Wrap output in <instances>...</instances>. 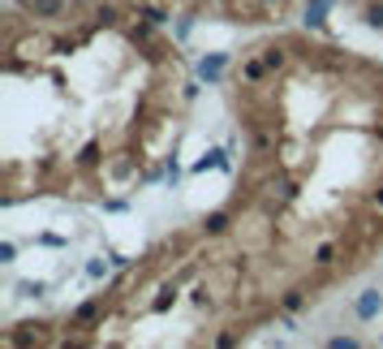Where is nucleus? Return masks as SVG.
Instances as JSON below:
<instances>
[{"mask_svg":"<svg viewBox=\"0 0 383 349\" xmlns=\"http://www.w3.org/2000/svg\"><path fill=\"white\" fill-rule=\"evenodd\" d=\"M224 69H229V52H211V56H202V60H198V82L216 87L220 78H224Z\"/></svg>","mask_w":383,"mask_h":349,"instance_id":"obj_1","label":"nucleus"},{"mask_svg":"<svg viewBox=\"0 0 383 349\" xmlns=\"http://www.w3.org/2000/svg\"><path fill=\"white\" fill-rule=\"evenodd\" d=\"M379 311H383V293H379V289H362V293H358V302H353V315L366 324V319H375Z\"/></svg>","mask_w":383,"mask_h":349,"instance_id":"obj_2","label":"nucleus"},{"mask_svg":"<svg viewBox=\"0 0 383 349\" xmlns=\"http://www.w3.org/2000/svg\"><path fill=\"white\" fill-rule=\"evenodd\" d=\"M327 9H332V5H323V0H306L301 26H306V30H323V26H327Z\"/></svg>","mask_w":383,"mask_h":349,"instance_id":"obj_3","label":"nucleus"},{"mask_svg":"<svg viewBox=\"0 0 383 349\" xmlns=\"http://www.w3.org/2000/svg\"><path fill=\"white\" fill-rule=\"evenodd\" d=\"M30 13H39V18H56L60 9H65V0H26Z\"/></svg>","mask_w":383,"mask_h":349,"instance_id":"obj_4","label":"nucleus"},{"mask_svg":"<svg viewBox=\"0 0 383 349\" xmlns=\"http://www.w3.org/2000/svg\"><path fill=\"white\" fill-rule=\"evenodd\" d=\"M207 168H224V172H229V155H224V151H207L202 160L194 164V172H207Z\"/></svg>","mask_w":383,"mask_h":349,"instance_id":"obj_5","label":"nucleus"},{"mask_svg":"<svg viewBox=\"0 0 383 349\" xmlns=\"http://www.w3.org/2000/svg\"><path fill=\"white\" fill-rule=\"evenodd\" d=\"M108 272H113V259H91V263H86V276H91V280H104Z\"/></svg>","mask_w":383,"mask_h":349,"instance_id":"obj_6","label":"nucleus"},{"mask_svg":"<svg viewBox=\"0 0 383 349\" xmlns=\"http://www.w3.org/2000/svg\"><path fill=\"white\" fill-rule=\"evenodd\" d=\"M366 26L383 30V0H375V5H366Z\"/></svg>","mask_w":383,"mask_h":349,"instance_id":"obj_7","label":"nucleus"},{"mask_svg":"<svg viewBox=\"0 0 383 349\" xmlns=\"http://www.w3.org/2000/svg\"><path fill=\"white\" fill-rule=\"evenodd\" d=\"M202 229H207V233H224V229H229V216H224V212H211Z\"/></svg>","mask_w":383,"mask_h":349,"instance_id":"obj_8","label":"nucleus"},{"mask_svg":"<svg viewBox=\"0 0 383 349\" xmlns=\"http://www.w3.org/2000/svg\"><path fill=\"white\" fill-rule=\"evenodd\" d=\"M142 18H147L151 26H164V22H168V13H164V9H155V5H142Z\"/></svg>","mask_w":383,"mask_h":349,"instance_id":"obj_9","label":"nucleus"},{"mask_svg":"<svg viewBox=\"0 0 383 349\" xmlns=\"http://www.w3.org/2000/svg\"><path fill=\"white\" fill-rule=\"evenodd\" d=\"M95 315H100V302H82V306H78V315H73V319H78V324H91Z\"/></svg>","mask_w":383,"mask_h":349,"instance_id":"obj_10","label":"nucleus"},{"mask_svg":"<svg viewBox=\"0 0 383 349\" xmlns=\"http://www.w3.org/2000/svg\"><path fill=\"white\" fill-rule=\"evenodd\" d=\"M18 289H22L26 297H43V293H47V284H43V280H22Z\"/></svg>","mask_w":383,"mask_h":349,"instance_id":"obj_11","label":"nucleus"},{"mask_svg":"<svg viewBox=\"0 0 383 349\" xmlns=\"http://www.w3.org/2000/svg\"><path fill=\"white\" fill-rule=\"evenodd\" d=\"M172 302H177V289H164V293L155 297V315H164V311H168Z\"/></svg>","mask_w":383,"mask_h":349,"instance_id":"obj_12","label":"nucleus"},{"mask_svg":"<svg viewBox=\"0 0 383 349\" xmlns=\"http://www.w3.org/2000/svg\"><path fill=\"white\" fill-rule=\"evenodd\" d=\"M263 60H267V69H280V65H284V52H280V47H267Z\"/></svg>","mask_w":383,"mask_h":349,"instance_id":"obj_13","label":"nucleus"},{"mask_svg":"<svg viewBox=\"0 0 383 349\" xmlns=\"http://www.w3.org/2000/svg\"><path fill=\"white\" fill-rule=\"evenodd\" d=\"M164 177H168V185H177V181H181V164L172 160V155H168V164H164Z\"/></svg>","mask_w":383,"mask_h":349,"instance_id":"obj_14","label":"nucleus"},{"mask_svg":"<svg viewBox=\"0 0 383 349\" xmlns=\"http://www.w3.org/2000/svg\"><path fill=\"white\" fill-rule=\"evenodd\" d=\"M263 69H267V60H250V65H246V78H250V82H259Z\"/></svg>","mask_w":383,"mask_h":349,"instance_id":"obj_15","label":"nucleus"},{"mask_svg":"<svg viewBox=\"0 0 383 349\" xmlns=\"http://www.w3.org/2000/svg\"><path fill=\"white\" fill-rule=\"evenodd\" d=\"M13 259H18V246H13V242H0V263H13Z\"/></svg>","mask_w":383,"mask_h":349,"instance_id":"obj_16","label":"nucleus"},{"mask_svg":"<svg viewBox=\"0 0 383 349\" xmlns=\"http://www.w3.org/2000/svg\"><path fill=\"white\" fill-rule=\"evenodd\" d=\"M332 349H358V337H332Z\"/></svg>","mask_w":383,"mask_h":349,"instance_id":"obj_17","label":"nucleus"},{"mask_svg":"<svg viewBox=\"0 0 383 349\" xmlns=\"http://www.w3.org/2000/svg\"><path fill=\"white\" fill-rule=\"evenodd\" d=\"M332 259H336V250H332V246H318L314 250V263H332Z\"/></svg>","mask_w":383,"mask_h":349,"instance_id":"obj_18","label":"nucleus"},{"mask_svg":"<svg viewBox=\"0 0 383 349\" xmlns=\"http://www.w3.org/2000/svg\"><path fill=\"white\" fill-rule=\"evenodd\" d=\"M301 306V293H284V311H297Z\"/></svg>","mask_w":383,"mask_h":349,"instance_id":"obj_19","label":"nucleus"},{"mask_svg":"<svg viewBox=\"0 0 383 349\" xmlns=\"http://www.w3.org/2000/svg\"><path fill=\"white\" fill-rule=\"evenodd\" d=\"M375 199H379V207H383V190H379V194H375Z\"/></svg>","mask_w":383,"mask_h":349,"instance_id":"obj_20","label":"nucleus"},{"mask_svg":"<svg viewBox=\"0 0 383 349\" xmlns=\"http://www.w3.org/2000/svg\"><path fill=\"white\" fill-rule=\"evenodd\" d=\"M323 5H336V0H323Z\"/></svg>","mask_w":383,"mask_h":349,"instance_id":"obj_21","label":"nucleus"},{"mask_svg":"<svg viewBox=\"0 0 383 349\" xmlns=\"http://www.w3.org/2000/svg\"><path fill=\"white\" fill-rule=\"evenodd\" d=\"M379 345H383V337H379Z\"/></svg>","mask_w":383,"mask_h":349,"instance_id":"obj_22","label":"nucleus"},{"mask_svg":"<svg viewBox=\"0 0 383 349\" xmlns=\"http://www.w3.org/2000/svg\"><path fill=\"white\" fill-rule=\"evenodd\" d=\"M267 5H271V0H267Z\"/></svg>","mask_w":383,"mask_h":349,"instance_id":"obj_23","label":"nucleus"}]
</instances>
